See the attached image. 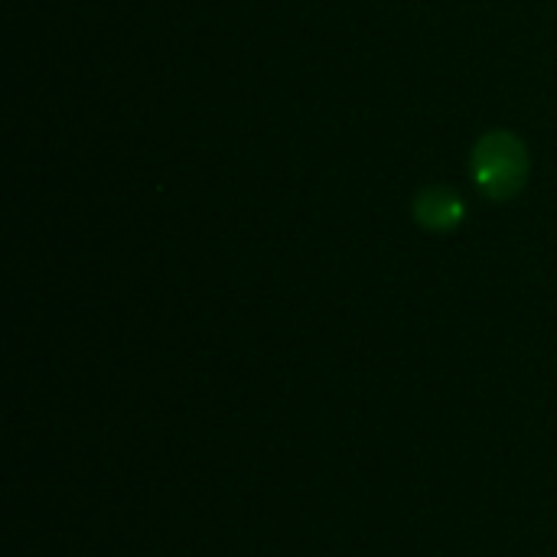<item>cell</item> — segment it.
Masks as SVG:
<instances>
[{"label": "cell", "instance_id": "6da1fadb", "mask_svg": "<svg viewBox=\"0 0 557 557\" xmlns=\"http://www.w3.org/2000/svg\"><path fill=\"white\" fill-rule=\"evenodd\" d=\"M532 173L529 144L506 127L486 131L470 153V176L490 202H512Z\"/></svg>", "mask_w": 557, "mask_h": 557}, {"label": "cell", "instance_id": "7a4b0ae2", "mask_svg": "<svg viewBox=\"0 0 557 557\" xmlns=\"http://www.w3.org/2000/svg\"><path fill=\"white\" fill-rule=\"evenodd\" d=\"M411 215H414V222H418L424 232L447 235V232H457V228L463 225V219H467V202H463V196H460L454 186L431 183V186L418 189L414 206H411Z\"/></svg>", "mask_w": 557, "mask_h": 557}]
</instances>
